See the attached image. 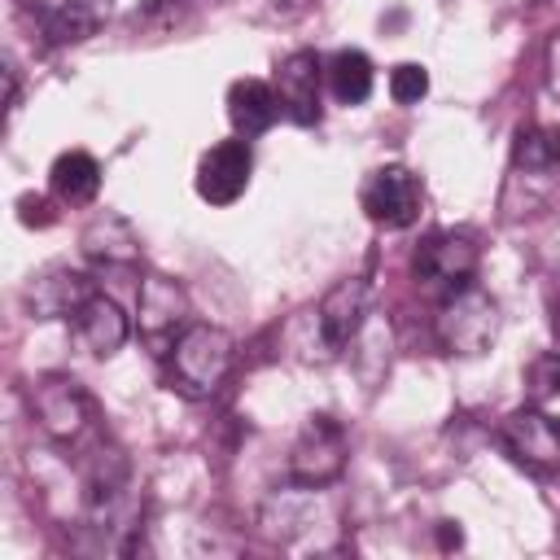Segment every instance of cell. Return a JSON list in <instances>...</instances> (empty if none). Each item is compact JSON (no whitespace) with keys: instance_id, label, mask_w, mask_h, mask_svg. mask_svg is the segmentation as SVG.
Wrapping results in <instances>:
<instances>
[{"instance_id":"1","label":"cell","mask_w":560,"mask_h":560,"mask_svg":"<svg viewBox=\"0 0 560 560\" xmlns=\"http://www.w3.org/2000/svg\"><path fill=\"white\" fill-rule=\"evenodd\" d=\"M236 341L219 324H188L171 346V385L184 398H210L228 381Z\"/></svg>"},{"instance_id":"2","label":"cell","mask_w":560,"mask_h":560,"mask_svg":"<svg viewBox=\"0 0 560 560\" xmlns=\"http://www.w3.org/2000/svg\"><path fill=\"white\" fill-rule=\"evenodd\" d=\"M433 332L446 354H459V359L486 354L499 337V302L481 284L451 289L433 315Z\"/></svg>"},{"instance_id":"3","label":"cell","mask_w":560,"mask_h":560,"mask_svg":"<svg viewBox=\"0 0 560 560\" xmlns=\"http://www.w3.org/2000/svg\"><path fill=\"white\" fill-rule=\"evenodd\" d=\"M346 455H350L346 429L332 416H311L289 451V477H293V486L324 490L346 472Z\"/></svg>"},{"instance_id":"4","label":"cell","mask_w":560,"mask_h":560,"mask_svg":"<svg viewBox=\"0 0 560 560\" xmlns=\"http://www.w3.org/2000/svg\"><path fill=\"white\" fill-rule=\"evenodd\" d=\"M31 416L52 442H79L92 424V398L74 376L48 372L31 385Z\"/></svg>"},{"instance_id":"5","label":"cell","mask_w":560,"mask_h":560,"mask_svg":"<svg viewBox=\"0 0 560 560\" xmlns=\"http://www.w3.org/2000/svg\"><path fill=\"white\" fill-rule=\"evenodd\" d=\"M411 267H416V276H420L424 284L451 293V289L472 284V276H477V267H481V245H477L472 232L442 228V232H433V236L420 241Z\"/></svg>"},{"instance_id":"6","label":"cell","mask_w":560,"mask_h":560,"mask_svg":"<svg viewBox=\"0 0 560 560\" xmlns=\"http://www.w3.org/2000/svg\"><path fill=\"white\" fill-rule=\"evenodd\" d=\"M499 446L529 472H560V420L542 407H516L499 424Z\"/></svg>"},{"instance_id":"7","label":"cell","mask_w":560,"mask_h":560,"mask_svg":"<svg viewBox=\"0 0 560 560\" xmlns=\"http://www.w3.org/2000/svg\"><path fill=\"white\" fill-rule=\"evenodd\" d=\"M363 214L381 228H411L420 219V206H424V188H420V175L407 171V166H376L368 179H363Z\"/></svg>"},{"instance_id":"8","label":"cell","mask_w":560,"mask_h":560,"mask_svg":"<svg viewBox=\"0 0 560 560\" xmlns=\"http://www.w3.org/2000/svg\"><path fill=\"white\" fill-rule=\"evenodd\" d=\"M136 315H140V337L153 346V354H171L175 337L188 328V293H184V284L162 276V271H149L140 280Z\"/></svg>"},{"instance_id":"9","label":"cell","mask_w":560,"mask_h":560,"mask_svg":"<svg viewBox=\"0 0 560 560\" xmlns=\"http://www.w3.org/2000/svg\"><path fill=\"white\" fill-rule=\"evenodd\" d=\"M249 175H254L249 140H241V136L236 140H219L197 162V197L210 201V206H232L249 188Z\"/></svg>"},{"instance_id":"10","label":"cell","mask_w":560,"mask_h":560,"mask_svg":"<svg viewBox=\"0 0 560 560\" xmlns=\"http://www.w3.org/2000/svg\"><path fill=\"white\" fill-rule=\"evenodd\" d=\"M368 306H372V284L363 276H346L337 280L319 311H315V324H319V337L328 350H346L359 332H363V319H368Z\"/></svg>"},{"instance_id":"11","label":"cell","mask_w":560,"mask_h":560,"mask_svg":"<svg viewBox=\"0 0 560 560\" xmlns=\"http://www.w3.org/2000/svg\"><path fill=\"white\" fill-rule=\"evenodd\" d=\"M92 280L74 267H48L39 276H31V284L22 289V306L35 315V319H74L88 298H92Z\"/></svg>"},{"instance_id":"12","label":"cell","mask_w":560,"mask_h":560,"mask_svg":"<svg viewBox=\"0 0 560 560\" xmlns=\"http://www.w3.org/2000/svg\"><path fill=\"white\" fill-rule=\"evenodd\" d=\"M319 74H324V66H319V57L311 48H298L276 66L280 114H289L298 127H315L319 122Z\"/></svg>"},{"instance_id":"13","label":"cell","mask_w":560,"mask_h":560,"mask_svg":"<svg viewBox=\"0 0 560 560\" xmlns=\"http://www.w3.org/2000/svg\"><path fill=\"white\" fill-rule=\"evenodd\" d=\"M79 249L101 267H136L140 262V232L118 210H101L79 232Z\"/></svg>"},{"instance_id":"14","label":"cell","mask_w":560,"mask_h":560,"mask_svg":"<svg viewBox=\"0 0 560 560\" xmlns=\"http://www.w3.org/2000/svg\"><path fill=\"white\" fill-rule=\"evenodd\" d=\"M74 332H79V341H83L88 354L109 359V354H118L122 341L131 337V324H127V315H122V306H118L114 298L92 293L88 306L74 315Z\"/></svg>"},{"instance_id":"15","label":"cell","mask_w":560,"mask_h":560,"mask_svg":"<svg viewBox=\"0 0 560 560\" xmlns=\"http://www.w3.org/2000/svg\"><path fill=\"white\" fill-rule=\"evenodd\" d=\"M114 0H61L52 9L35 4V22H39V35L52 39V44H79L88 39L105 18H109Z\"/></svg>"},{"instance_id":"16","label":"cell","mask_w":560,"mask_h":560,"mask_svg":"<svg viewBox=\"0 0 560 560\" xmlns=\"http://www.w3.org/2000/svg\"><path fill=\"white\" fill-rule=\"evenodd\" d=\"M228 118H232V127H236L241 140L262 136V131L280 118L276 88L262 83V79H236V83L228 88Z\"/></svg>"},{"instance_id":"17","label":"cell","mask_w":560,"mask_h":560,"mask_svg":"<svg viewBox=\"0 0 560 560\" xmlns=\"http://www.w3.org/2000/svg\"><path fill=\"white\" fill-rule=\"evenodd\" d=\"M48 184H52V192H57L66 206H88V201L101 192V162H96L88 149H66V153L52 162Z\"/></svg>"},{"instance_id":"18","label":"cell","mask_w":560,"mask_h":560,"mask_svg":"<svg viewBox=\"0 0 560 560\" xmlns=\"http://www.w3.org/2000/svg\"><path fill=\"white\" fill-rule=\"evenodd\" d=\"M372 83H376V74H372L368 52H359V48L332 52V61H328V88H332V96L341 105H363L372 96Z\"/></svg>"},{"instance_id":"19","label":"cell","mask_w":560,"mask_h":560,"mask_svg":"<svg viewBox=\"0 0 560 560\" xmlns=\"http://www.w3.org/2000/svg\"><path fill=\"white\" fill-rule=\"evenodd\" d=\"M556 140L542 131V127H521L516 131V144H512V179H538L547 171H556Z\"/></svg>"},{"instance_id":"20","label":"cell","mask_w":560,"mask_h":560,"mask_svg":"<svg viewBox=\"0 0 560 560\" xmlns=\"http://www.w3.org/2000/svg\"><path fill=\"white\" fill-rule=\"evenodd\" d=\"M525 385H529V398L534 402H547V398H560V350L551 354H538L525 372Z\"/></svg>"},{"instance_id":"21","label":"cell","mask_w":560,"mask_h":560,"mask_svg":"<svg viewBox=\"0 0 560 560\" xmlns=\"http://www.w3.org/2000/svg\"><path fill=\"white\" fill-rule=\"evenodd\" d=\"M424 92H429V70H424V66L402 61V66L389 70V96H394L398 105H416Z\"/></svg>"},{"instance_id":"22","label":"cell","mask_w":560,"mask_h":560,"mask_svg":"<svg viewBox=\"0 0 560 560\" xmlns=\"http://www.w3.org/2000/svg\"><path fill=\"white\" fill-rule=\"evenodd\" d=\"M542 70H547V92L560 101V31L547 39V52H542Z\"/></svg>"},{"instance_id":"23","label":"cell","mask_w":560,"mask_h":560,"mask_svg":"<svg viewBox=\"0 0 560 560\" xmlns=\"http://www.w3.org/2000/svg\"><path fill=\"white\" fill-rule=\"evenodd\" d=\"M306 4H311V0H267V18H276V22H293L298 13H306Z\"/></svg>"},{"instance_id":"24","label":"cell","mask_w":560,"mask_h":560,"mask_svg":"<svg viewBox=\"0 0 560 560\" xmlns=\"http://www.w3.org/2000/svg\"><path fill=\"white\" fill-rule=\"evenodd\" d=\"M551 140H556V162H560V131H556V136H551Z\"/></svg>"}]
</instances>
